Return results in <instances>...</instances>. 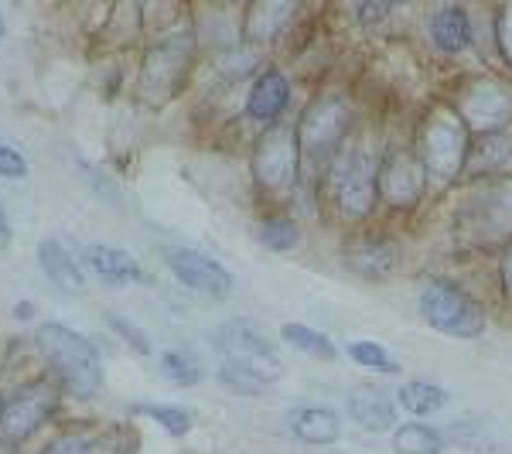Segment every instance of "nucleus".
I'll return each mask as SVG.
<instances>
[{
    "label": "nucleus",
    "instance_id": "obj_22",
    "mask_svg": "<svg viewBox=\"0 0 512 454\" xmlns=\"http://www.w3.org/2000/svg\"><path fill=\"white\" fill-rule=\"evenodd\" d=\"M431 38L441 52H465L472 45V18H468V7L461 4H444L434 11L431 18Z\"/></svg>",
    "mask_w": 512,
    "mask_h": 454
},
{
    "label": "nucleus",
    "instance_id": "obj_20",
    "mask_svg": "<svg viewBox=\"0 0 512 454\" xmlns=\"http://www.w3.org/2000/svg\"><path fill=\"white\" fill-rule=\"evenodd\" d=\"M287 427H291L297 441L311 444V448H328L342 437V417L332 407H315V403L294 407L291 417H287Z\"/></svg>",
    "mask_w": 512,
    "mask_h": 454
},
{
    "label": "nucleus",
    "instance_id": "obj_36",
    "mask_svg": "<svg viewBox=\"0 0 512 454\" xmlns=\"http://www.w3.org/2000/svg\"><path fill=\"white\" fill-rule=\"evenodd\" d=\"M499 284H502V294H506V301L512 304V243L499 250Z\"/></svg>",
    "mask_w": 512,
    "mask_h": 454
},
{
    "label": "nucleus",
    "instance_id": "obj_34",
    "mask_svg": "<svg viewBox=\"0 0 512 454\" xmlns=\"http://www.w3.org/2000/svg\"><path fill=\"white\" fill-rule=\"evenodd\" d=\"M0 175L4 178H28V161L21 151H14L11 144L0 140Z\"/></svg>",
    "mask_w": 512,
    "mask_h": 454
},
{
    "label": "nucleus",
    "instance_id": "obj_8",
    "mask_svg": "<svg viewBox=\"0 0 512 454\" xmlns=\"http://www.w3.org/2000/svg\"><path fill=\"white\" fill-rule=\"evenodd\" d=\"M198 38L192 28L171 31L147 48L144 62H140V86L151 99H168L178 93V86L188 79V69L195 62Z\"/></svg>",
    "mask_w": 512,
    "mask_h": 454
},
{
    "label": "nucleus",
    "instance_id": "obj_37",
    "mask_svg": "<svg viewBox=\"0 0 512 454\" xmlns=\"http://www.w3.org/2000/svg\"><path fill=\"white\" fill-rule=\"evenodd\" d=\"M11 246V222H7V212H4V202H0V253Z\"/></svg>",
    "mask_w": 512,
    "mask_h": 454
},
{
    "label": "nucleus",
    "instance_id": "obj_17",
    "mask_svg": "<svg viewBox=\"0 0 512 454\" xmlns=\"http://www.w3.org/2000/svg\"><path fill=\"white\" fill-rule=\"evenodd\" d=\"M345 410H349V417L369 434L396 431V407L383 386H376V383H355L352 390L345 393Z\"/></svg>",
    "mask_w": 512,
    "mask_h": 454
},
{
    "label": "nucleus",
    "instance_id": "obj_12",
    "mask_svg": "<svg viewBox=\"0 0 512 454\" xmlns=\"http://www.w3.org/2000/svg\"><path fill=\"white\" fill-rule=\"evenodd\" d=\"M216 345L222 352V362L250 369V373H256L260 379H267L270 386L284 376V362H280L277 349L256 332L250 321H229V325H222L216 335Z\"/></svg>",
    "mask_w": 512,
    "mask_h": 454
},
{
    "label": "nucleus",
    "instance_id": "obj_21",
    "mask_svg": "<svg viewBox=\"0 0 512 454\" xmlns=\"http://www.w3.org/2000/svg\"><path fill=\"white\" fill-rule=\"evenodd\" d=\"M86 260H89V270L110 287H127V284H144L147 274L144 267L130 257L127 250L120 246H103V243H93L86 250Z\"/></svg>",
    "mask_w": 512,
    "mask_h": 454
},
{
    "label": "nucleus",
    "instance_id": "obj_5",
    "mask_svg": "<svg viewBox=\"0 0 512 454\" xmlns=\"http://www.w3.org/2000/svg\"><path fill=\"white\" fill-rule=\"evenodd\" d=\"M41 356L48 359V366L55 369L59 383L76 396H96L103 390V359H99L96 345L86 335L65 328L62 321H45L35 332Z\"/></svg>",
    "mask_w": 512,
    "mask_h": 454
},
{
    "label": "nucleus",
    "instance_id": "obj_30",
    "mask_svg": "<svg viewBox=\"0 0 512 454\" xmlns=\"http://www.w3.org/2000/svg\"><path fill=\"white\" fill-rule=\"evenodd\" d=\"M219 379H222V386H226V390H233L239 396H263L270 390L267 379H260L256 373H250V369H243V366H233V362H222Z\"/></svg>",
    "mask_w": 512,
    "mask_h": 454
},
{
    "label": "nucleus",
    "instance_id": "obj_29",
    "mask_svg": "<svg viewBox=\"0 0 512 454\" xmlns=\"http://www.w3.org/2000/svg\"><path fill=\"white\" fill-rule=\"evenodd\" d=\"M161 373L178 386H198L205 379L202 362L195 356H188V352H178V349L161 352Z\"/></svg>",
    "mask_w": 512,
    "mask_h": 454
},
{
    "label": "nucleus",
    "instance_id": "obj_4",
    "mask_svg": "<svg viewBox=\"0 0 512 454\" xmlns=\"http://www.w3.org/2000/svg\"><path fill=\"white\" fill-rule=\"evenodd\" d=\"M414 147L420 161H424L431 185H454V181L465 178L472 134H468V127L461 123V117L451 106H431L420 117Z\"/></svg>",
    "mask_w": 512,
    "mask_h": 454
},
{
    "label": "nucleus",
    "instance_id": "obj_18",
    "mask_svg": "<svg viewBox=\"0 0 512 454\" xmlns=\"http://www.w3.org/2000/svg\"><path fill=\"white\" fill-rule=\"evenodd\" d=\"M465 178H512V127L472 137Z\"/></svg>",
    "mask_w": 512,
    "mask_h": 454
},
{
    "label": "nucleus",
    "instance_id": "obj_14",
    "mask_svg": "<svg viewBox=\"0 0 512 454\" xmlns=\"http://www.w3.org/2000/svg\"><path fill=\"white\" fill-rule=\"evenodd\" d=\"M164 260H168V270L175 274V280H181V284L192 287V291H198V294L226 297L229 291H233V274H229L219 260H212L209 253L178 246V250L164 253Z\"/></svg>",
    "mask_w": 512,
    "mask_h": 454
},
{
    "label": "nucleus",
    "instance_id": "obj_16",
    "mask_svg": "<svg viewBox=\"0 0 512 454\" xmlns=\"http://www.w3.org/2000/svg\"><path fill=\"white\" fill-rule=\"evenodd\" d=\"M287 103H291V82H287V76L277 65H263L250 86V96H246L250 120L263 123V127H274L280 113L287 110Z\"/></svg>",
    "mask_w": 512,
    "mask_h": 454
},
{
    "label": "nucleus",
    "instance_id": "obj_2",
    "mask_svg": "<svg viewBox=\"0 0 512 454\" xmlns=\"http://www.w3.org/2000/svg\"><path fill=\"white\" fill-rule=\"evenodd\" d=\"M379 158L366 134H352L328 168L318 195L345 226H366L379 205Z\"/></svg>",
    "mask_w": 512,
    "mask_h": 454
},
{
    "label": "nucleus",
    "instance_id": "obj_9",
    "mask_svg": "<svg viewBox=\"0 0 512 454\" xmlns=\"http://www.w3.org/2000/svg\"><path fill=\"white\" fill-rule=\"evenodd\" d=\"M451 110L458 113L472 137L495 134V130L512 127V89L495 76L465 79L454 89Z\"/></svg>",
    "mask_w": 512,
    "mask_h": 454
},
{
    "label": "nucleus",
    "instance_id": "obj_26",
    "mask_svg": "<svg viewBox=\"0 0 512 454\" xmlns=\"http://www.w3.org/2000/svg\"><path fill=\"white\" fill-rule=\"evenodd\" d=\"M280 338L311 359H321V362L338 359V349H335L332 338L321 335L318 328H311V325H301V321H287V325H280Z\"/></svg>",
    "mask_w": 512,
    "mask_h": 454
},
{
    "label": "nucleus",
    "instance_id": "obj_19",
    "mask_svg": "<svg viewBox=\"0 0 512 454\" xmlns=\"http://www.w3.org/2000/svg\"><path fill=\"white\" fill-rule=\"evenodd\" d=\"M38 267L41 274L52 280L59 291L65 294H82L86 291V274H82V263L62 239H41L38 243Z\"/></svg>",
    "mask_w": 512,
    "mask_h": 454
},
{
    "label": "nucleus",
    "instance_id": "obj_35",
    "mask_svg": "<svg viewBox=\"0 0 512 454\" xmlns=\"http://www.w3.org/2000/svg\"><path fill=\"white\" fill-rule=\"evenodd\" d=\"M393 4H386V0H366V4H359V21L366 24V28H373L383 18H390Z\"/></svg>",
    "mask_w": 512,
    "mask_h": 454
},
{
    "label": "nucleus",
    "instance_id": "obj_25",
    "mask_svg": "<svg viewBox=\"0 0 512 454\" xmlns=\"http://www.w3.org/2000/svg\"><path fill=\"white\" fill-rule=\"evenodd\" d=\"M390 441L396 454H441L444 451V434L437 431V427L424 424V420L396 424Z\"/></svg>",
    "mask_w": 512,
    "mask_h": 454
},
{
    "label": "nucleus",
    "instance_id": "obj_31",
    "mask_svg": "<svg viewBox=\"0 0 512 454\" xmlns=\"http://www.w3.org/2000/svg\"><path fill=\"white\" fill-rule=\"evenodd\" d=\"M103 451V437L89 431H69L52 444L45 454H99Z\"/></svg>",
    "mask_w": 512,
    "mask_h": 454
},
{
    "label": "nucleus",
    "instance_id": "obj_28",
    "mask_svg": "<svg viewBox=\"0 0 512 454\" xmlns=\"http://www.w3.org/2000/svg\"><path fill=\"white\" fill-rule=\"evenodd\" d=\"M349 359L362 369H373V373H400V362L393 359V352L379 342H369V338H359V342H349Z\"/></svg>",
    "mask_w": 512,
    "mask_h": 454
},
{
    "label": "nucleus",
    "instance_id": "obj_10",
    "mask_svg": "<svg viewBox=\"0 0 512 454\" xmlns=\"http://www.w3.org/2000/svg\"><path fill=\"white\" fill-rule=\"evenodd\" d=\"M431 178L414 144H396L379 158V205L390 212H414L427 198Z\"/></svg>",
    "mask_w": 512,
    "mask_h": 454
},
{
    "label": "nucleus",
    "instance_id": "obj_33",
    "mask_svg": "<svg viewBox=\"0 0 512 454\" xmlns=\"http://www.w3.org/2000/svg\"><path fill=\"white\" fill-rule=\"evenodd\" d=\"M106 321H110L113 332H117V335H120L123 342H127L134 352H140V356H147V352H151V345H147L144 332H140V328L134 325V321H127L123 315H113V311H110V315H106Z\"/></svg>",
    "mask_w": 512,
    "mask_h": 454
},
{
    "label": "nucleus",
    "instance_id": "obj_39",
    "mask_svg": "<svg viewBox=\"0 0 512 454\" xmlns=\"http://www.w3.org/2000/svg\"><path fill=\"white\" fill-rule=\"evenodd\" d=\"M0 417H4V400H0Z\"/></svg>",
    "mask_w": 512,
    "mask_h": 454
},
{
    "label": "nucleus",
    "instance_id": "obj_24",
    "mask_svg": "<svg viewBox=\"0 0 512 454\" xmlns=\"http://www.w3.org/2000/svg\"><path fill=\"white\" fill-rule=\"evenodd\" d=\"M256 243L267 246L270 253H287L301 243V226L291 212H267L256 222Z\"/></svg>",
    "mask_w": 512,
    "mask_h": 454
},
{
    "label": "nucleus",
    "instance_id": "obj_11",
    "mask_svg": "<svg viewBox=\"0 0 512 454\" xmlns=\"http://www.w3.org/2000/svg\"><path fill=\"white\" fill-rule=\"evenodd\" d=\"M342 260L355 277L362 280H390L403 263L400 239L386 229H355L342 243Z\"/></svg>",
    "mask_w": 512,
    "mask_h": 454
},
{
    "label": "nucleus",
    "instance_id": "obj_32",
    "mask_svg": "<svg viewBox=\"0 0 512 454\" xmlns=\"http://www.w3.org/2000/svg\"><path fill=\"white\" fill-rule=\"evenodd\" d=\"M492 35H495V48H499L502 62H506L509 69H512V0H509V4L495 7Z\"/></svg>",
    "mask_w": 512,
    "mask_h": 454
},
{
    "label": "nucleus",
    "instance_id": "obj_6",
    "mask_svg": "<svg viewBox=\"0 0 512 454\" xmlns=\"http://www.w3.org/2000/svg\"><path fill=\"white\" fill-rule=\"evenodd\" d=\"M250 175L253 185L267 202H287L294 188L301 185V151L297 134L287 123H274L256 137L250 151Z\"/></svg>",
    "mask_w": 512,
    "mask_h": 454
},
{
    "label": "nucleus",
    "instance_id": "obj_27",
    "mask_svg": "<svg viewBox=\"0 0 512 454\" xmlns=\"http://www.w3.org/2000/svg\"><path fill=\"white\" fill-rule=\"evenodd\" d=\"M130 410L140 417H151L154 424H161L171 437H185L192 431V410L175 407V403H130Z\"/></svg>",
    "mask_w": 512,
    "mask_h": 454
},
{
    "label": "nucleus",
    "instance_id": "obj_13",
    "mask_svg": "<svg viewBox=\"0 0 512 454\" xmlns=\"http://www.w3.org/2000/svg\"><path fill=\"white\" fill-rule=\"evenodd\" d=\"M59 407V393L55 386L48 383H35L28 390H21L14 400L4 403V417H0V441L14 444V441H24L28 434H35L52 410Z\"/></svg>",
    "mask_w": 512,
    "mask_h": 454
},
{
    "label": "nucleus",
    "instance_id": "obj_15",
    "mask_svg": "<svg viewBox=\"0 0 512 454\" xmlns=\"http://www.w3.org/2000/svg\"><path fill=\"white\" fill-rule=\"evenodd\" d=\"M301 7L291 0H256V4L243 7V41L253 48H267L291 28Z\"/></svg>",
    "mask_w": 512,
    "mask_h": 454
},
{
    "label": "nucleus",
    "instance_id": "obj_7",
    "mask_svg": "<svg viewBox=\"0 0 512 454\" xmlns=\"http://www.w3.org/2000/svg\"><path fill=\"white\" fill-rule=\"evenodd\" d=\"M417 308H420V318H424L437 335L461 338V342L482 338L485 328H489V315H485L482 304L468 291H461L458 284H451V280H431V284L420 291Z\"/></svg>",
    "mask_w": 512,
    "mask_h": 454
},
{
    "label": "nucleus",
    "instance_id": "obj_38",
    "mask_svg": "<svg viewBox=\"0 0 512 454\" xmlns=\"http://www.w3.org/2000/svg\"><path fill=\"white\" fill-rule=\"evenodd\" d=\"M31 315H35V304H28V301L14 304V318H31Z\"/></svg>",
    "mask_w": 512,
    "mask_h": 454
},
{
    "label": "nucleus",
    "instance_id": "obj_23",
    "mask_svg": "<svg viewBox=\"0 0 512 454\" xmlns=\"http://www.w3.org/2000/svg\"><path fill=\"white\" fill-rule=\"evenodd\" d=\"M448 390L441 383H431L424 376H410L400 383V407L414 417H431V414H441L448 407Z\"/></svg>",
    "mask_w": 512,
    "mask_h": 454
},
{
    "label": "nucleus",
    "instance_id": "obj_3",
    "mask_svg": "<svg viewBox=\"0 0 512 454\" xmlns=\"http://www.w3.org/2000/svg\"><path fill=\"white\" fill-rule=\"evenodd\" d=\"M454 239L468 250L512 243V178H472L454 202Z\"/></svg>",
    "mask_w": 512,
    "mask_h": 454
},
{
    "label": "nucleus",
    "instance_id": "obj_1",
    "mask_svg": "<svg viewBox=\"0 0 512 454\" xmlns=\"http://www.w3.org/2000/svg\"><path fill=\"white\" fill-rule=\"evenodd\" d=\"M355 127V106L349 93L342 89H321L308 99L301 117L294 123L297 151H301V181L318 195L328 168L352 137Z\"/></svg>",
    "mask_w": 512,
    "mask_h": 454
}]
</instances>
